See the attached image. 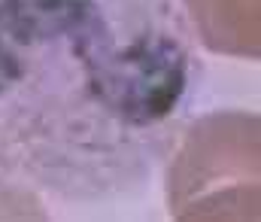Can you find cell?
Segmentation results:
<instances>
[{"label": "cell", "instance_id": "cell-4", "mask_svg": "<svg viewBox=\"0 0 261 222\" xmlns=\"http://www.w3.org/2000/svg\"><path fill=\"white\" fill-rule=\"evenodd\" d=\"M0 222H49L40 201L0 180Z\"/></svg>", "mask_w": 261, "mask_h": 222}, {"label": "cell", "instance_id": "cell-3", "mask_svg": "<svg viewBox=\"0 0 261 222\" xmlns=\"http://www.w3.org/2000/svg\"><path fill=\"white\" fill-rule=\"evenodd\" d=\"M179 222H258V189L240 186L234 192H216L186 210Z\"/></svg>", "mask_w": 261, "mask_h": 222}, {"label": "cell", "instance_id": "cell-2", "mask_svg": "<svg viewBox=\"0 0 261 222\" xmlns=\"http://www.w3.org/2000/svg\"><path fill=\"white\" fill-rule=\"evenodd\" d=\"M189 6L216 52H258V0H189Z\"/></svg>", "mask_w": 261, "mask_h": 222}, {"label": "cell", "instance_id": "cell-1", "mask_svg": "<svg viewBox=\"0 0 261 222\" xmlns=\"http://www.w3.org/2000/svg\"><path fill=\"white\" fill-rule=\"evenodd\" d=\"M258 137H255V119L246 116H222L210 119L206 125H197L189 149L173 170V204H182L189 192L210 183L213 177L228 174L225 167H237L243 174H255L258 167Z\"/></svg>", "mask_w": 261, "mask_h": 222}]
</instances>
